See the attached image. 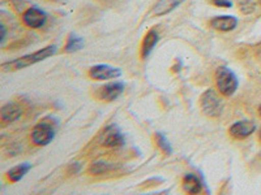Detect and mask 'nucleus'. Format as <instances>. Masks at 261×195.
<instances>
[{
	"label": "nucleus",
	"mask_w": 261,
	"mask_h": 195,
	"mask_svg": "<svg viewBox=\"0 0 261 195\" xmlns=\"http://www.w3.org/2000/svg\"><path fill=\"white\" fill-rule=\"evenodd\" d=\"M57 52V46L51 45L47 47L42 48V50L37 51L34 53H29V55H25V56H21L18 59L12 60V61H7L2 64V71L3 72H15L20 71V69H24L30 65H34L39 61H43L47 57L53 56L54 53Z\"/></svg>",
	"instance_id": "f257e3e1"
},
{
	"label": "nucleus",
	"mask_w": 261,
	"mask_h": 195,
	"mask_svg": "<svg viewBox=\"0 0 261 195\" xmlns=\"http://www.w3.org/2000/svg\"><path fill=\"white\" fill-rule=\"evenodd\" d=\"M217 87L225 96H231L238 89V78L234 72L226 67H220L216 72Z\"/></svg>",
	"instance_id": "f03ea898"
},
{
	"label": "nucleus",
	"mask_w": 261,
	"mask_h": 195,
	"mask_svg": "<svg viewBox=\"0 0 261 195\" xmlns=\"http://www.w3.org/2000/svg\"><path fill=\"white\" fill-rule=\"evenodd\" d=\"M200 106H201V111L204 112V115L209 116V117H218L223 110L222 99L218 96V94L213 89L206 90L201 95Z\"/></svg>",
	"instance_id": "7ed1b4c3"
},
{
	"label": "nucleus",
	"mask_w": 261,
	"mask_h": 195,
	"mask_svg": "<svg viewBox=\"0 0 261 195\" xmlns=\"http://www.w3.org/2000/svg\"><path fill=\"white\" fill-rule=\"evenodd\" d=\"M55 137V129L53 124L47 121H41L34 126L32 132V141L37 146H47Z\"/></svg>",
	"instance_id": "20e7f679"
},
{
	"label": "nucleus",
	"mask_w": 261,
	"mask_h": 195,
	"mask_svg": "<svg viewBox=\"0 0 261 195\" xmlns=\"http://www.w3.org/2000/svg\"><path fill=\"white\" fill-rule=\"evenodd\" d=\"M47 20V15H46L42 9L37 8V7H32V8L27 9L22 15V21L27 26L33 27V29H38L46 24Z\"/></svg>",
	"instance_id": "39448f33"
},
{
	"label": "nucleus",
	"mask_w": 261,
	"mask_h": 195,
	"mask_svg": "<svg viewBox=\"0 0 261 195\" xmlns=\"http://www.w3.org/2000/svg\"><path fill=\"white\" fill-rule=\"evenodd\" d=\"M90 77L94 78L98 81H105V80H113V78H119L122 76V71L119 68H114L111 65L107 64H99L95 65L90 69L89 72Z\"/></svg>",
	"instance_id": "423d86ee"
},
{
	"label": "nucleus",
	"mask_w": 261,
	"mask_h": 195,
	"mask_svg": "<svg viewBox=\"0 0 261 195\" xmlns=\"http://www.w3.org/2000/svg\"><path fill=\"white\" fill-rule=\"evenodd\" d=\"M256 125L252 121H238L230 126V134L237 139H244L255 132Z\"/></svg>",
	"instance_id": "0eeeda50"
},
{
	"label": "nucleus",
	"mask_w": 261,
	"mask_h": 195,
	"mask_svg": "<svg viewBox=\"0 0 261 195\" xmlns=\"http://www.w3.org/2000/svg\"><path fill=\"white\" fill-rule=\"evenodd\" d=\"M103 146L106 147H119L124 143V137L119 132V129L114 125L107 127L105 130V137H103Z\"/></svg>",
	"instance_id": "6e6552de"
},
{
	"label": "nucleus",
	"mask_w": 261,
	"mask_h": 195,
	"mask_svg": "<svg viewBox=\"0 0 261 195\" xmlns=\"http://www.w3.org/2000/svg\"><path fill=\"white\" fill-rule=\"evenodd\" d=\"M212 27L221 31H231L237 27L238 20L234 16H218L211 21Z\"/></svg>",
	"instance_id": "1a4fd4ad"
},
{
	"label": "nucleus",
	"mask_w": 261,
	"mask_h": 195,
	"mask_svg": "<svg viewBox=\"0 0 261 195\" xmlns=\"http://www.w3.org/2000/svg\"><path fill=\"white\" fill-rule=\"evenodd\" d=\"M22 115V108L16 103H8L2 107L0 110V117L4 122H13L21 117Z\"/></svg>",
	"instance_id": "9d476101"
},
{
	"label": "nucleus",
	"mask_w": 261,
	"mask_h": 195,
	"mask_svg": "<svg viewBox=\"0 0 261 195\" xmlns=\"http://www.w3.org/2000/svg\"><path fill=\"white\" fill-rule=\"evenodd\" d=\"M124 85L122 82L107 83L101 89V98L107 102H113L122 95Z\"/></svg>",
	"instance_id": "9b49d317"
},
{
	"label": "nucleus",
	"mask_w": 261,
	"mask_h": 195,
	"mask_svg": "<svg viewBox=\"0 0 261 195\" xmlns=\"http://www.w3.org/2000/svg\"><path fill=\"white\" fill-rule=\"evenodd\" d=\"M158 39H160V36H158V32L155 29H151L146 32L145 38L143 41V46H141V56L144 59H146L150 55L153 48L157 45Z\"/></svg>",
	"instance_id": "f8f14e48"
},
{
	"label": "nucleus",
	"mask_w": 261,
	"mask_h": 195,
	"mask_svg": "<svg viewBox=\"0 0 261 195\" xmlns=\"http://www.w3.org/2000/svg\"><path fill=\"white\" fill-rule=\"evenodd\" d=\"M183 2H186V0H158L153 12H154L155 16H165L167 13L172 12Z\"/></svg>",
	"instance_id": "ddd939ff"
},
{
	"label": "nucleus",
	"mask_w": 261,
	"mask_h": 195,
	"mask_svg": "<svg viewBox=\"0 0 261 195\" xmlns=\"http://www.w3.org/2000/svg\"><path fill=\"white\" fill-rule=\"evenodd\" d=\"M183 189L190 194H199L202 190V183L196 176L187 175L183 180Z\"/></svg>",
	"instance_id": "4468645a"
},
{
	"label": "nucleus",
	"mask_w": 261,
	"mask_h": 195,
	"mask_svg": "<svg viewBox=\"0 0 261 195\" xmlns=\"http://www.w3.org/2000/svg\"><path fill=\"white\" fill-rule=\"evenodd\" d=\"M30 169H32V166L25 162V164H21V166H17L11 169V171H8L7 176H8V178L12 182H18V181L25 177V175H27Z\"/></svg>",
	"instance_id": "2eb2a0df"
},
{
	"label": "nucleus",
	"mask_w": 261,
	"mask_h": 195,
	"mask_svg": "<svg viewBox=\"0 0 261 195\" xmlns=\"http://www.w3.org/2000/svg\"><path fill=\"white\" fill-rule=\"evenodd\" d=\"M83 46H84V39L81 38V37L71 34L68 41H67V45H65V51H67V52H74V51L81 50Z\"/></svg>",
	"instance_id": "dca6fc26"
},
{
	"label": "nucleus",
	"mask_w": 261,
	"mask_h": 195,
	"mask_svg": "<svg viewBox=\"0 0 261 195\" xmlns=\"http://www.w3.org/2000/svg\"><path fill=\"white\" fill-rule=\"evenodd\" d=\"M111 166L107 161H95L90 166L89 172L92 175H102V173H106L107 171H110Z\"/></svg>",
	"instance_id": "f3484780"
},
{
	"label": "nucleus",
	"mask_w": 261,
	"mask_h": 195,
	"mask_svg": "<svg viewBox=\"0 0 261 195\" xmlns=\"http://www.w3.org/2000/svg\"><path fill=\"white\" fill-rule=\"evenodd\" d=\"M155 138H157V145L158 147L161 148V150L165 152V154L170 155L172 152V147L171 145H170V142L167 141V138L165 136H163L162 133H157L155 134Z\"/></svg>",
	"instance_id": "a211bd4d"
},
{
	"label": "nucleus",
	"mask_w": 261,
	"mask_h": 195,
	"mask_svg": "<svg viewBox=\"0 0 261 195\" xmlns=\"http://www.w3.org/2000/svg\"><path fill=\"white\" fill-rule=\"evenodd\" d=\"M213 6L221 7V8H230L232 6L231 0H209Z\"/></svg>",
	"instance_id": "6ab92c4d"
},
{
	"label": "nucleus",
	"mask_w": 261,
	"mask_h": 195,
	"mask_svg": "<svg viewBox=\"0 0 261 195\" xmlns=\"http://www.w3.org/2000/svg\"><path fill=\"white\" fill-rule=\"evenodd\" d=\"M0 30H2V37H0V41L3 42L6 39V26L3 24L0 25Z\"/></svg>",
	"instance_id": "aec40b11"
},
{
	"label": "nucleus",
	"mask_w": 261,
	"mask_h": 195,
	"mask_svg": "<svg viewBox=\"0 0 261 195\" xmlns=\"http://www.w3.org/2000/svg\"><path fill=\"white\" fill-rule=\"evenodd\" d=\"M258 137H260V141H261V132H260V136H258Z\"/></svg>",
	"instance_id": "412c9836"
},
{
	"label": "nucleus",
	"mask_w": 261,
	"mask_h": 195,
	"mask_svg": "<svg viewBox=\"0 0 261 195\" xmlns=\"http://www.w3.org/2000/svg\"><path fill=\"white\" fill-rule=\"evenodd\" d=\"M260 115H261V106H260Z\"/></svg>",
	"instance_id": "4be33fe9"
},
{
	"label": "nucleus",
	"mask_w": 261,
	"mask_h": 195,
	"mask_svg": "<svg viewBox=\"0 0 261 195\" xmlns=\"http://www.w3.org/2000/svg\"><path fill=\"white\" fill-rule=\"evenodd\" d=\"M258 2H260V4H261V0H258Z\"/></svg>",
	"instance_id": "5701e85b"
}]
</instances>
